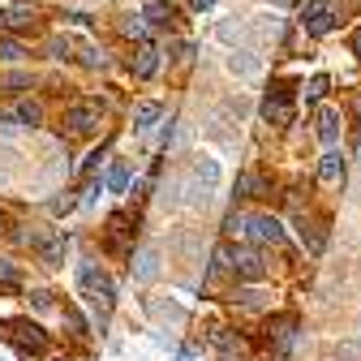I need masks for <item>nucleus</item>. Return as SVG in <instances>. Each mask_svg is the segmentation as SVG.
Here are the masks:
<instances>
[{
  "label": "nucleus",
  "instance_id": "28",
  "mask_svg": "<svg viewBox=\"0 0 361 361\" xmlns=\"http://www.w3.org/2000/svg\"><path fill=\"white\" fill-rule=\"evenodd\" d=\"M0 233H5V215H0Z\"/></svg>",
  "mask_w": 361,
  "mask_h": 361
},
{
  "label": "nucleus",
  "instance_id": "10",
  "mask_svg": "<svg viewBox=\"0 0 361 361\" xmlns=\"http://www.w3.org/2000/svg\"><path fill=\"white\" fill-rule=\"evenodd\" d=\"M297 224H301V241H305V250H310V254H323V250H327V219L301 211Z\"/></svg>",
  "mask_w": 361,
  "mask_h": 361
},
{
  "label": "nucleus",
  "instance_id": "19",
  "mask_svg": "<svg viewBox=\"0 0 361 361\" xmlns=\"http://www.w3.org/2000/svg\"><path fill=\"white\" fill-rule=\"evenodd\" d=\"M22 56H26V48H22V43H18V39H9L5 30H0V61H5V65H9V61H22Z\"/></svg>",
  "mask_w": 361,
  "mask_h": 361
},
{
  "label": "nucleus",
  "instance_id": "26",
  "mask_svg": "<svg viewBox=\"0 0 361 361\" xmlns=\"http://www.w3.org/2000/svg\"><path fill=\"white\" fill-rule=\"evenodd\" d=\"M353 52H357V56H361V26H357V30H353Z\"/></svg>",
  "mask_w": 361,
  "mask_h": 361
},
{
  "label": "nucleus",
  "instance_id": "3",
  "mask_svg": "<svg viewBox=\"0 0 361 361\" xmlns=\"http://www.w3.org/2000/svg\"><path fill=\"white\" fill-rule=\"evenodd\" d=\"M5 344L18 357H30V361H39V357L52 353V336L43 331L39 323H30V319H9L5 323Z\"/></svg>",
  "mask_w": 361,
  "mask_h": 361
},
{
  "label": "nucleus",
  "instance_id": "22",
  "mask_svg": "<svg viewBox=\"0 0 361 361\" xmlns=\"http://www.w3.org/2000/svg\"><path fill=\"white\" fill-rule=\"evenodd\" d=\"M327 86H331V82H327L323 73H319V78H310V86H305V99H323V95H327Z\"/></svg>",
  "mask_w": 361,
  "mask_h": 361
},
{
  "label": "nucleus",
  "instance_id": "17",
  "mask_svg": "<svg viewBox=\"0 0 361 361\" xmlns=\"http://www.w3.org/2000/svg\"><path fill=\"white\" fill-rule=\"evenodd\" d=\"M237 198H262V176L258 172H241L237 176Z\"/></svg>",
  "mask_w": 361,
  "mask_h": 361
},
{
  "label": "nucleus",
  "instance_id": "4",
  "mask_svg": "<svg viewBox=\"0 0 361 361\" xmlns=\"http://www.w3.org/2000/svg\"><path fill=\"white\" fill-rule=\"evenodd\" d=\"M215 262H219L224 271H233L241 284H262V280H267V262H262V254H258L254 245H219Z\"/></svg>",
  "mask_w": 361,
  "mask_h": 361
},
{
  "label": "nucleus",
  "instance_id": "20",
  "mask_svg": "<svg viewBox=\"0 0 361 361\" xmlns=\"http://www.w3.org/2000/svg\"><path fill=\"white\" fill-rule=\"evenodd\" d=\"M108 190H112V194H125V190H129V164H112V172H108Z\"/></svg>",
  "mask_w": 361,
  "mask_h": 361
},
{
  "label": "nucleus",
  "instance_id": "24",
  "mask_svg": "<svg viewBox=\"0 0 361 361\" xmlns=\"http://www.w3.org/2000/svg\"><path fill=\"white\" fill-rule=\"evenodd\" d=\"M233 301H237V305H245V310H262V305H267V301H262V293H237Z\"/></svg>",
  "mask_w": 361,
  "mask_h": 361
},
{
  "label": "nucleus",
  "instance_id": "11",
  "mask_svg": "<svg viewBox=\"0 0 361 361\" xmlns=\"http://www.w3.org/2000/svg\"><path fill=\"white\" fill-rule=\"evenodd\" d=\"M0 30H13V35L35 30V9H30V5H9V9H0Z\"/></svg>",
  "mask_w": 361,
  "mask_h": 361
},
{
  "label": "nucleus",
  "instance_id": "7",
  "mask_svg": "<svg viewBox=\"0 0 361 361\" xmlns=\"http://www.w3.org/2000/svg\"><path fill=\"white\" fill-rule=\"evenodd\" d=\"M22 241L39 254L43 267H61L65 262V250H69V233L65 228H30Z\"/></svg>",
  "mask_w": 361,
  "mask_h": 361
},
{
  "label": "nucleus",
  "instance_id": "16",
  "mask_svg": "<svg viewBox=\"0 0 361 361\" xmlns=\"http://www.w3.org/2000/svg\"><path fill=\"white\" fill-rule=\"evenodd\" d=\"M18 288H22L18 262H13V258H0V297H5V293H18Z\"/></svg>",
  "mask_w": 361,
  "mask_h": 361
},
{
  "label": "nucleus",
  "instance_id": "18",
  "mask_svg": "<svg viewBox=\"0 0 361 361\" xmlns=\"http://www.w3.org/2000/svg\"><path fill=\"white\" fill-rule=\"evenodd\" d=\"M13 121H18V125H30V129H35V125L43 121V108H39L35 99H22V104L13 108Z\"/></svg>",
  "mask_w": 361,
  "mask_h": 361
},
{
  "label": "nucleus",
  "instance_id": "2",
  "mask_svg": "<svg viewBox=\"0 0 361 361\" xmlns=\"http://www.w3.org/2000/svg\"><path fill=\"white\" fill-rule=\"evenodd\" d=\"M228 237H241L250 245H284V224L276 215L237 211V215H228Z\"/></svg>",
  "mask_w": 361,
  "mask_h": 361
},
{
  "label": "nucleus",
  "instance_id": "9",
  "mask_svg": "<svg viewBox=\"0 0 361 361\" xmlns=\"http://www.w3.org/2000/svg\"><path fill=\"white\" fill-rule=\"evenodd\" d=\"M262 116L271 125H293V90L288 86H276L271 95L262 99Z\"/></svg>",
  "mask_w": 361,
  "mask_h": 361
},
{
  "label": "nucleus",
  "instance_id": "13",
  "mask_svg": "<svg viewBox=\"0 0 361 361\" xmlns=\"http://www.w3.org/2000/svg\"><path fill=\"white\" fill-rule=\"evenodd\" d=\"M129 69H133V78H142V82L155 78L159 73V48H155V43H142V48L133 52V65Z\"/></svg>",
  "mask_w": 361,
  "mask_h": 361
},
{
  "label": "nucleus",
  "instance_id": "6",
  "mask_svg": "<svg viewBox=\"0 0 361 361\" xmlns=\"http://www.w3.org/2000/svg\"><path fill=\"white\" fill-rule=\"evenodd\" d=\"M133 241H138L133 219H129L125 211L108 215V224H104V254H112L116 262H125V258H133Z\"/></svg>",
  "mask_w": 361,
  "mask_h": 361
},
{
  "label": "nucleus",
  "instance_id": "1",
  "mask_svg": "<svg viewBox=\"0 0 361 361\" xmlns=\"http://www.w3.org/2000/svg\"><path fill=\"white\" fill-rule=\"evenodd\" d=\"M78 293H82V301L90 305V319H95V327H104V323L112 319V305H116V284H112V276H108L95 258L78 262Z\"/></svg>",
  "mask_w": 361,
  "mask_h": 361
},
{
  "label": "nucleus",
  "instance_id": "23",
  "mask_svg": "<svg viewBox=\"0 0 361 361\" xmlns=\"http://www.w3.org/2000/svg\"><path fill=\"white\" fill-rule=\"evenodd\" d=\"M30 301H35V310H52V305H56V293H48V288H35V293H30Z\"/></svg>",
  "mask_w": 361,
  "mask_h": 361
},
{
  "label": "nucleus",
  "instance_id": "14",
  "mask_svg": "<svg viewBox=\"0 0 361 361\" xmlns=\"http://www.w3.org/2000/svg\"><path fill=\"white\" fill-rule=\"evenodd\" d=\"M340 129H344V116L336 108H323L319 112V138H323V147H336L340 142Z\"/></svg>",
  "mask_w": 361,
  "mask_h": 361
},
{
  "label": "nucleus",
  "instance_id": "15",
  "mask_svg": "<svg viewBox=\"0 0 361 361\" xmlns=\"http://www.w3.org/2000/svg\"><path fill=\"white\" fill-rule=\"evenodd\" d=\"M159 116H164V104H155V99H142V104H133V129H151Z\"/></svg>",
  "mask_w": 361,
  "mask_h": 361
},
{
  "label": "nucleus",
  "instance_id": "21",
  "mask_svg": "<svg viewBox=\"0 0 361 361\" xmlns=\"http://www.w3.org/2000/svg\"><path fill=\"white\" fill-rule=\"evenodd\" d=\"M121 35H129V39L147 43V18H133V13H129V18L121 22Z\"/></svg>",
  "mask_w": 361,
  "mask_h": 361
},
{
  "label": "nucleus",
  "instance_id": "27",
  "mask_svg": "<svg viewBox=\"0 0 361 361\" xmlns=\"http://www.w3.org/2000/svg\"><path fill=\"white\" fill-rule=\"evenodd\" d=\"M190 5H194V9L202 13V9H211V5H215V0H190Z\"/></svg>",
  "mask_w": 361,
  "mask_h": 361
},
{
  "label": "nucleus",
  "instance_id": "5",
  "mask_svg": "<svg viewBox=\"0 0 361 361\" xmlns=\"http://www.w3.org/2000/svg\"><path fill=\"white\" fill-rule=\"evenodd\" d=\"M108 121V108L99 99H73L61 116V129L69 133V138H90V133H99Z\"/></svg>",
  "mask_w": 361,
  "mask_h": 361
},
{
  "label": "nucleus",
  "instance_id": "12",
  "mask_svg": "<svg viewBox=\"0 0 361 361\" xmlns=\"http://www.w3.org/2000/svg\"><path fill=\"white\" fill-rule=\"evenodd\" d=\"M319 180H323V185H344V155L336 151V147H327V155L319 159Z\"/></svg>",
  "mask_w": 361,
  "mask_h": 361
},
{
  "label": "nucleus",
  "instance_id": "25",
  "mask_svg": "<svg viewBox=\"0 0 361 361\" xmlns=\"http://www.w3.org/2000/svg\"><path fill=\"white\" fill-rule=\"evenodd\" d=\"M180 361H207V357H202L194 344H185V348H180Z\"/></svg>",
  "mask_w": 361,
  "mask_h": 361
},
{
  "label": "nucleus",
  "instance_id": "8",
  "mask_svg": "<svg viewBox=\"0 0 361 361\" xmlns=\"http://www.w3.org/2000/svg\"><path fill=\"white\" fill-rule=\"evenodd\" d=\"M301 26H305V35L323 39V35H331V26H336V9L327 5V0H310L305 13H301Z\"/></svg>",
  "mask_w": 361,
  "mask_h": 361
}]
</instances>
